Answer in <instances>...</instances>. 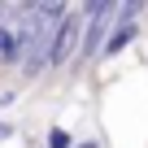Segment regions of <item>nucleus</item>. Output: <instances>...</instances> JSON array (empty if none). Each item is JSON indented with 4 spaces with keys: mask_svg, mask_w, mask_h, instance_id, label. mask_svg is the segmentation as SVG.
<instances>
[{
    "mask_svg": "<svg viewBox=\"0 0 148 148\" xmlns=\"http://www.w3.org/2000/svg\"><path fill=\"white\" fill-rule=\"evenodd\" d=\"M83 18H87V26L79 31V65H87L92 57H100L105 35L113 26V5H109V0H96V5L83 9Z\"/></svg>",
    "mask_w": 148,
    "mask_h": 148,
    "instance_id": "obj_1",
    "label": "nucleus"
},
{
    "mask_svg": "<svg viewBox=\"0 0 148 148\" xmlns=\"http://www.w3.org/2000/svg\"><path fill=\"white\" fill-rule=\"evenodd\" d=\"M79 31H83V13H65L61 22H57V31H52V44H48V65H65L70 61V52L79 48Z\"/></svg>",
    "mask_w": 148,
    "mask_h": 148,
    "instance_id": "obj_2",
    "label": "nucleus"
},
{
    "mask_svg": "<svg viewBox=\"0 0 148 148\" xmlns=\"http://www.w3.org/2000/svg\"><path fill=\"white\" fill-rule=\"evenodd\" d=\"M135 35H139V22H118V18H113V26H109V35H105L100 57H118L126 44H135Z\"/></svg>",
    "mask_w": 148,
    "mask_h": 148,
    "instance_id": "obj_3",
    "label": "nucleus"
},
{
    "mask_svg": "<svg viewBox=\"0 0 148 148\" xmlns=\"http://www.w3.org/2000/svg\"><path fill=\"white\" fill-rule=\"evenodd\" d=\"M0 61H5V65H18L22 61V44L13 39L9 26H0Z\"/></svg>",
    "mask_w": 148,
    "mask_h": 148,
    "instance_id": "obj_4",
    "label": "nucleus"
},
{
    "mask_svg": "<svg viewBox=\"0 0 148 148\" xmlns=\"http://www.w3.org/2000/svg\"><path fill=\"white\" fill-rule=\"evenodd\" d=\"M48 148H74V135L61 131V126H52V131H48Z\"/></svg>",
    "mask_w": 148,
    "mask_h": 148,
    "instance_id": "obj_5",
    "label": "nucleus"
},
{
    "mask_svg": "<svg viewBox=\"0 0 148 148\" xmlns=\"http://www.w3.org/2000/svg\"><path fill=\"white\" fill-rule=\"evenodd\" d=\"M9 135H18V131H13V126H9V122H5V118H0V144H5V139H9Z\"/></svg>",
    "mask_w": 148,
    "mask_h": 148,
    "instance_id": "obj_6",
    "label": "nucleus"
},
{
    "mask_svg": "<svg viewBox=\"0 0 148 148\" xmlns=\"http://www.w3.org/2000/svg\"><path fill=\"white\" fill-rule=\"evenodd\" d=\"M74 148H100V144L96 139H83V144H74Z\"/></svg>",
    "mask_w": 148,
    "mask_h": 148,
    "instance_id": "obj_7",
    "label": "nucleus"
}]
</instances>
